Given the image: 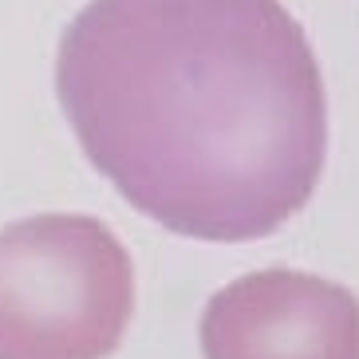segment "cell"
Here are the masks:
<instances>
[{"label":"cell","instance_id":"obj_1","mask_svg":"<svg viewBox=\"0 0 359 359\" xmlns=\"http://www.w3.org/2000/svg\"><path fill=\"white\" fill-rule=\"evenodd\" d=\"M55 91L91 166L194 241H261L324 174V75L280 0H87Z\"/></svg>","mask_w":359,"mask_h":359},{"label":"cell","instance_id":"obj_3","mask_svg":"<svg viewBox=\"0 0 359 359\" xmlns=\"http://www.w3.org/2000/svg\"><path fill=\"white\" fill-rule=\"evenodd\" d=\"M205 359H359V300L296 269L225 285L201 312Z\"/></svg>","mask_w":359,"mask_h":359},{"label":"cell","instance_id":"obj_2","mask_svg":"<svg viewBox=\"0 0 359 359\" xmlns=\"http://www.w3.org/2000/svg\"><path fill=\"white\" fill-rule=\"evenodd\" d=\"M135 316V264L87 213L0 229V359H107Z\"/></svg>","mask_w":359,"mask_h":359}]
</instances>
